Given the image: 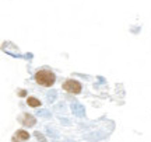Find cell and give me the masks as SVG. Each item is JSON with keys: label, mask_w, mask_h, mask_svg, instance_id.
<instances>
[{"label": "cell", "mask_w": 151, "mask_h": 142, "mask_svg": "<svg viewBox=\"0 0 151 142\" xmlns=\"http://www.w3.org/2000/svg\"><path fill=\"white\" fill-rule=\"evenodd\" d=\"M29 139V134L27 131H24V130H18V131L13 135V141L14 142H24Z\"/></svg>", "instance_id": "277c9868"}, {"label": "cell", "mask_w": 151, "mask_h": 142, "mask_svg": "<svg viewBox=\"0 0 151 142\" xmlns=\"http://www.w3.org/2000/svg\"><path fill=\"white\" fill-rule=\"evenodd\" d=\"M62 87L65 92L67 93H71V94H80L81 93V83L78 80H74V79H67Z\"/></svg>", "instance_id": "7a4b0ae2"}, {"label": "cell", "mask_w": 151, "mask_h": 142, "mask_svg": "<svg viewBox=\"0 0 151 142\" xmlns=\"http://www.w3.org/2000/svg\"><path fill=\"white\" fill-rule=\"evenodd\" d=\"M27 104L28 106H31V107H39V106H41V101L35 97H28L27 98Z\"/></svg>", "instance_id": "5b68a950"}, {"label": "cell", "mask_w": 151, "mask_h": 142, "mask_svg": "<svg viewBox=\"0 0 151 142\" xmlns=\"http://www.w3.org/2000/svg\"><path fill=\"white\" fill-rule=\"evenodd\" d=\"M20 121H21V124L24 127H32V125H35V122H37L35 117H32L31 114H22L21 117H20Z\"/></svg>", "instance_id": "3957f363"}, {"label": "cell", "mask_w": 151, "mask_h": 142, "mask_svg": "<svg viewBox=\"0 0 151 142\" xmlns=\"http://www.w3.org/2000/svg\"><path fill=\"white\" fill-rule=\"evenodd\" d=\"M55 80H56V76L55 73L48 68H42L37 71L35 73V82L39 84V86H43V87H52L55 84Z\"/></svg>", "instance_id": "6da1fadb"}]
</instances>
